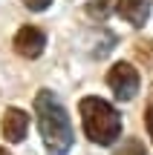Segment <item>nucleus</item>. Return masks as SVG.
I'll list each match as a JSON object with an SVG mask.
<instances>
[{"instance_id": "7", "label": "nucleus", "mask_w": 153, "mask_h": 155, "mask_svg": "<svg viewBox=\"0 0 153 155\" xmlns=\"http://www.w3.org/2000/svg\"><path fill=\"white\" fill-rule=\"evenodd\" d=\"M113 155H144V147H142V141L127 138V141H121V144L116 147V152H113Z\"/></svg>"}, {"instance_id": "3", "label": "nucleus", "mask_w": 153, "mask_h": 155, "mask_svg": "<svg viewBox=\"0 0 153 155\" xmlns=\"http://www.w3.org/2000/svg\"><path fill=\"white\" fill-rule=\"evenodd\" d=\"M107 83H110V89H113V95L119 101H130L133 95L139 92V72L130 66V63H116L113 69H110V75H107Z\"/></svg>"}, {"instance_id": "2", "label": "nucleus", "mask_w": 153, "mask_h": 155, "mask_svg": "<svg viewBox=\"0 0 153 155\" xmlns=\"http://www.w3.org/2000/svg\"><path fill=\"white\" fill-rule=\"evenodd\" d=\"M78 109H81V121H84V132H87V138H90L92 144L110 147L121 135V115L107 101L90 95V98L81 101Z\"/></svg>"}, {"instance_id": "11", "label": "nucleus", "mask_w": 153, "mask_h": 155, "mask_svg": "<svg viewBox=\"0 0 153 155\" xmlns=\"http://www.w3.org/2000/svg\"><path fill=\"white\" fill-rule=\"evenodd\" d=\"M0 155H9V152H6V150H0Z\"/></svg>"}, {"instance_id": "5", "label": "nucleus", "mask_w": 153, "mask_h": 155, "mask_svg": "<svg viewBox=\"0 0 153 155\" xmlns=\"http://www.w3.org/2000/svg\"><path fill=\"white\" fill-rule=\"evenodd\" d=\"M116 12L133 29H142L148 23V17H150V0H119L116 3Z\"/></svg>"}, {"instance_id": "9", "label": "nucleus", "mask_w": 153, "mask_h": 155, "mask_svg": "<svg viewBox=\"0 0 153 155\" xmlns=\"http://www.w3.org/2000/svg\"><path fill=\"white\" fill-rule=\"evenodd\" d=\"M49 3H52V0H23V6H26V9H32V12H43Z\"/></svg>"}, {"instance_id": "8", "label": "nucleus", "mask_w": 153, "mask_h": 155, "mask_svg": "<svg viewBox=\"0 0 153 155\" xmlns=\"http://www.w3.org/2000/svg\"><path fill=\"white\" fill-rule=\"evenodd\" d=\"M90 15L96 17V20H104V17L110 15V12H107V0H96V3L90 6Z\"/></svg>"}, {"instance_id": "6", "label": "nucleus", "mask_w": 153, "mask_h": 155, "mask_svg": "<svg viewBox=\"0 0 153 155\" xmlns=\"http://www.w3.org/2000/svg\"><path fill=\"white\" fill-rule=\"evenodd\" d=\"M26 132H29V115L23 109H17V106L6 109V115H3V135H6V141L17 144V141L26 138Z\"/></svg>"}, {"instance_id": "4", "label": "nucleus", "mask_w": 153, "mask_h": 155, "mask_svg": "<svg viewBox=\"0 0 153 155\" xmlns=\"http://www.w3.org/2000/svg\"><path fill=\"white\" fill-rule=\"evenodd\" d=\"M12 46H15V52L20 58L35 61V58H40V52H43V46H46V35L40 32L38 26H23V29H17Z\"/></svg>"}, {"instance_id": "10", "label": "nucleus", "mask_w": 153, "mask_h": 155, "mask_svg": "<svg viewBox=\"0 0 153 155\" xmlns=\"http://www.w3.org/2000/svg\"><path fill=\"white\" fill-rule=\"evenodd\" d=\"M144 124H148V132H150V138H153V106L148 109V115H144Z\"/></svg>"}, {"instance_id": "1", "label": "nucleus", "mask_w": 153, "mask_h": 155, "mask_svg": "<svg viewBox=\"0 0 153 155\" xmlns=\"http://www.w3.org/2000/svg\"><path fill=\"white\" fill-rule=\"evenodd\" d=\"M35 112H38V127L40 138L49 155H67L72 147V127L64 104L58 101V95L52 89H40L35 95Z\"/></svg>"}]
</instances>
